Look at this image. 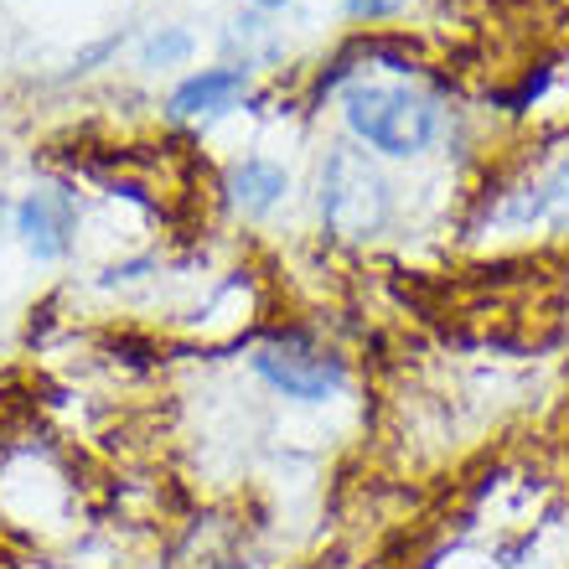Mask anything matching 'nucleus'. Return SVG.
Here are the masks:
<instances>
[{"instance_id": "f257e3e1", "label": "nucleus", "mask_w": 569, "mask_h": 569, "mask_svg": "<svg viewBox=\"0 0 569 569\" xmlns=\"http://www.w3.org/2000/svg\"><path fill=\"white\" fill-rule=\"evenodd\" d=\"M342 130L368 156L420 161L446 136V109L405 78H352L342 89Z\"/></svg>"}, {"instance_id": "39448f33", "label": "nucleus", "mask_w": 569, "mask_h": 569, "mask_svg": "<svg viewBox=\"0 0 569 569\" xmlns=\"http://www.w3.org/2000/svg\"><path fill=\"white\" fill-rule=\"evenodd\" d=\"M254 93V73L239 68V62H208V68H192V73L177 78V89L166 93V120L177 124H208L223 120Z\"/></svg>"}, {"instance_id": "0eeeda50", "label": "nucleus", "mask_w": 569, "mask_h": 569, "mask_svg": "<svg viewBox=\"0 0 569 569\" xmlns=\"http://www.w3.org/2000/svg\"><path fill=\"white\" fill-rule=\"evenodd\" d=\"M502 223L508 228H543L555 239H569V150L555 156L533 181L502 202Z\"/></svg>"}, {"instance_id": "7ed1b4c3", "label": "nucleus", "mask_w": 569, "mask_h": 569, "mask_svg": "<svg viewBox=\"0 0 569 569\" xmlns=\"http://www.w3.org/2000/svg\"><path fill=\"white\" fill-rule=\"evenodd\" d=\"M259 383H270L280 399L296 405H327L347 389V358L337 347L316 342L311 331H274L249 352Z\"/></svg>"}, {"instance_id": "1a4fd4ad", "label": "nucleus", "mask_w": 569, "mask_h": 569, "mask_svg": "<svg viewBox=\"0 0 569 569\" xmlns=\"http://www.w3.org/2000/svg\"><path fill=\"white\" fill-rule=\"evenodd\" d=\"M405 11L409 0H342V16L358 27H383V21H399Z\"/></svg>"}, {"instance_id": "20e7f679", "label": "nucleus", "mask_w": 569, "mask_h": 569, "mask_svg": "<svg viewBox=\"0 0 569 569\" xmlns=\"http://www.w3.org/2000/svg\"><path fill=\"white\" fill-rule=\"evenodd\" d=\"M16 239L37 264H62L78 243V192L62 181H42L16 202Z\"/></svg>"}, {"instance_id": "f03ea898", "label": "nucleus", "mask_w": 569, "mask_h": 569, "mask_svg": "<svg viewBox=\"0 0 569 569\" xmlns=\"http://www.w3.org/2000/svg\"><path fill=\"white\" fill-rule=\"evenodd\" d=\"M316 212L321 228L342 243H368L373 233H383L393 218V187L378 171V156L352 140L331 146L316 171Z\"/></svg>"}, {"instance_id": "9d476101", "label": "nucleus", "mask_w": 569, "mask_h": 569, "mask_svg": "<svg viewBox=\"0 0 569 569\" xmlns=\"http://www.w3.org/2000/svg\"><path fill=\"white\" fill-rule=\"evenodd\" d=\"M290 0H249V11H259V16H274V11H284Z\"/></svg>"}, {"instance_id": "6e6552de", "label": "nucleus", "mask_w": 569, "mask_h": 569, "mask_svg": "<svg viewBox=\"0 0 569 569\" xmlns=\"http://www.w3.org/2000/svg\"><path fill=\"white\" fill-rule=\"evenodd\" d=\"M192 58H197V31H187L181 21H161L136 42L140 73H177V68H192Z\"/></svg>"}, {"instance_id": "423d86ee", "label": "nucleus", "mask_w": 569, "mask_h": 569, "mask_svg": "<svg viewBox=\"0 0 569 569\" xmlns=\"http://www.w3.org/2000/svg\"><path fill=\"white\" fill-rule=\"evenodd\" d=\"M290 166L274 156H239L223 171V202L239 212L243 223H264L270 212H280L290 202Z\"/></svg>"}]
</instances>
